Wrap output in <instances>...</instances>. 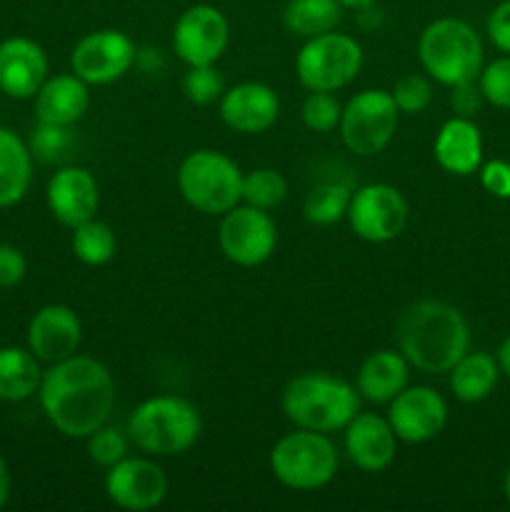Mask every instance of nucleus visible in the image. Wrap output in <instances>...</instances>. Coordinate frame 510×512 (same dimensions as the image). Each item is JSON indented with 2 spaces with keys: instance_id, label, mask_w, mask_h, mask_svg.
Returning <instances> with one entry per match:
<instances>
[{
  "instance_id": "41",
  "label": "nucleus",
  "mask_w": 510,
  "mask_h": 512,
  "mask_svg": "<svg viewBox=\"0 0 510 512\" xmlns=\"http://www.w3.org/2000/svg\"><path fill=\"white\" fill-rule=\"evenodd\" d=\"M495 360H498V365H500V373H505V378H510V335L503 340V343H500Z\"/></svg>"
},
{
  "instance_id": "6",
  "label": "nucleus",
  "mask_w": 510,
  "mask_h": 512,
  "mask_svg": "<svg viewBox=\"0 0 510 512\" xmlns=\"http://www.w3.org/2000/svg\"><path fill=\"white\" fill-rule=\"evenodd\" d=\"M180 195L190 208L205 215H223L243 200V173L220 150H195L180 163Z\"/></svg>"
},
{
  "instance_id": "28",
  "label": "nucleus",
  "mask_w": 510,
  "mask_h": 512,
  "mask_svg": "<svg viewBox=\"0 0 510 512\" xmlns=\"http://www.w3.org/2000/svg\"><path fill=\"white\" fill-rule=\"evenodd\" d=\"M353 193L350 185L340 183V180H325L318 183L303 203V215L308 223L313 225H333L348 215V205Z\"/></svg>"
},
{
  "instance_id": "4",
  "label": "nucleus",
  "mask_w": 510,
  "mask_h": 512,
  "mask_svg": "<svg viewBox=\"0 0 510 512\" xmlns=\"http://www.w3.org/2000/svg\"><path fill=\"white\" fill-rule=\"evenodd\" d=\"M203 433V420L190 400L178 395L148 398L130 413L128 438L148 455L168 458L193 448Z\"/></svg>"
},
{
  "instance_id": "33",
  "label": "nucleus",
  "mask_w": 510,
  "mask_h": 512,
  "mask_svg": "<svg viewBox=\"0 0 510 512\" xmlns=\"http://www.w3.org/2000/svg\"><path fill=\"white\" fill-rule=\"evenodd\" d=\"M303 123L313 133H330L340 125L343 105L330 90H310L308 98L303 100Z\"/></svg>"
},
{
  "instance_id": "9",
  "label": "nucleus",
  "mask_w": 510,
  "mask_h": 512,
  "mask_svg": "<svg viewBox=\"0 0 510 512\" xmlns=\"http://www.w3.org/2000/svg\"><path fill=\"white\" fill-rule=\"evenodd\" d=\"M400 110L388 90H363L345 103L340 115V135L350 153L360 158L383 153L398 130Z\"/></svg>"
},
{
  "instance_id": "27",
  "label": "nucleus",
  "mask_w": 510,
  "mask_h": 512,
  "mask_svg": "<svg viewBox=\"0 0 510 512\" xmlns=\"http://www.w3.org/2000/svg\"><path fill=\"white\" fill-rule=\"evenodd\" d=\"M340 18L343 5L338 0H290L283 13L285 28L305 40L335 30Z\"/></svg>"
},
{
  "instance_id": "37",
  "label": "nucleus",
  "mask_w": 510,
  "mask_h": 512,
  "mask_svg": "<svg viewBox=\"0 0 510 512\" xmlns=\"http://www.w3.org/2000/svg\"><path fill=\"white\" fill-rule=\"evenodd\" d=\"M485 103V95L480 90L478 80H470V83L453 85V93H450V108L460 118H473L480 113Z\"/></svg>"
},
{
  "instance_id": "7",
  "label": "nucleus",
  "mask_w": 510,
  "mask_h": 512,
  "mask_svg": "<svg viewBox=\"0 0 510 512\" xmlns=\"http://www.w3.org/2000/svg\"><path fill=\"white\" fill-rule=\"evenodd\" d=\"M270 470L290 490H320L338 473V450L328 433L298 428L270 450Z\"/></svg>"
},
{
  "instance_id": "32",
  "label": "nucleus",
  "mask_w": 510,
  "mask_h": 512,
  "mask_svg": "<svg viewBox=\"0 0 510 512\" xmlns=\"http://www.w3.org/2000/svg\"><path fill=\"white\" fill-rule=\"evenodd\" d=\"M183 93L195 105H213L223 98L225 80L215 65H188L183 75Z\"/></svg>"
},
{
  "instance_id": "35",
  "label": "nucleus",
  "mask_w": 510,
  "mask_h": 512,
  "mask_svg": "<svg viewBox=\"0 0 510 512\" xmlns=\"http://www.w3.org/2000/svg\"><path fill=\"white\" fill-rule=\"evenodd\" d=\"M478 85L485 95V103L510 110V55H503V58L483 65L478 75Z\"/></svg>"
},
{
  "instance_id": "31",
  "label": "nucleus",
  "mask_w": 510,
  "mask_h": 512,
  "mask_svg": "<svg viewBox=\"0 0 510 512\" xmlns=\"http://www.w3.org/2000/svg\"><path fill=\"white\" fill-rule=\"evenodd\" d=\"M73 133L70 125H53V123H38V128L30 135V153L38 158L40 163H63L70 153H73Z\"/></svg>"
},
{
  "instance_id": "16",
  "label": "nucleus",
  "mask_w": 510,
  "mask_h": 512,
  "mask_svg": "<svg viewBox=\"0 0 510 512\" xmlns=\"http://www.w3.org/2000/svg\"><path fill=\"white\" fill-rule=\"evenodd\" d=\"M48 208L53 218L65 228H78L85 220L95 218L100 205V190L93 173L80 165H63L48 180Z\"/></svg>"
},
{
  "instance_id": "1",
  "label": "nucleus",
  "mask_w": 510,
  "mask_h": 512,
  "mask_svg": "<svg viewBox=\"0 0 510 512\" xmlns=\"http://www.w3.org/2000/svg\"><path fill=\"white\" fill-rule=\"evenodd\" d=\"M38 395L55 430L65 438H88L113 413L115 380L100 360L75 353L45 370Z\"/></svg>"
},
{
  "instance_id": "2",
  "label": "nucleus",
  "mask_w": 510,
  "mask_h": 512,
  "mask_svg": "<svg viewBox=\"0 0 510 512\" xmlns=\"http://www.w3.org/2000/svg\"><path fill=\"white\" fill-rule=\"evenodd\" d=\"M395 338L408 365L430 375L450 373L470 348V328L463 313L440 300L408 305L395 325Z\"/></svg>"
},
{
  "instance_id": "39",
  "label": "nucleus",
  "mask_w": 510,
  "mask_h": 512,
  "mask_svg": "<svg viewBox=\"0 0 510 512\" xmlns=\"http://www.w3.org/2000/svg\"><path fill=\"white\" fill-rule=\"evenodd\" d=\"M28 273L25 255L15 245L0 243V288H15Z\"/></svg>"
},
{
  "instance_id": "8",
  "label": "nucleus",
  "mask_w": 510,
  "mask_h": 512,
  "mask_svg": "<svg viewBox=\"0 0 510 512\" xmlns=\"http://www.w3.org/2000/svg\"><path fill=\"white\" fill-rule=\"evenodd\" d=\"M363 68V48L355 38L345 33L315 35L305 40L295 58V73L303 88L308 90H335L353 83Z\"/></svg>"
},
{
  "instance_id": "22",
  "label": "nucleus",
  "mask_w": 510,
  "mask_h": 512,
  "mask_svg": "<svg viewBox=\"0 0 510 512\" xmlns=\"http://www.w3.org/2000/svg\"><path fill=\"white\" fill-rule=\"evenodd\" d=\"M435 160L445 173L470 175L483 165V135L470 118H450L435 135Z\"/></svg>"
},
{
  "instance_id": "24",
  "label": "nucleus",
  "mask_w": 510,
  "mask_h": 512,
  "mask_svg": "<svg viewBox=\"0 0 510 512\" xmlns=\"http://www.w3.org/2000/svg\"><path fill=\"white\" fill-rule=\"evenodd\" d=\"M33 180V153L18 133L0 125V208L20 203Z\"/></svg>"
},
{
  "instance_id": "14",
  "label": "nucleus",
  "mask_w": 510,
  "mask_h": 512,
  "mask_svg": "<svg viewBox=\"0 0 510 512\" xmlns=\"http://www.w3.org/2000/svg\"><path fill=\"white\" fill-rule=\"evenodd\" d=\"M388 423L403 443H428L443 433L448 423V403L428 385L405 388L390 400Z\"/></svg>"
},
{
  "instance_id": "29",
  "label": "nucleus",
  "mask_w": 510,
  "mask_h": 512,
  "mask_svg": "<svg viewBox=\"0 0 510 512\" xmlns=\"http://www.w3.org/2000/svg\"><path fill=\"white\" fill-rule=\"evenodd\" d=\"M115 248H118V240H115L113 228L103 220L90 218L73 228V253L80 263L93 265V268L108 265L115 258Z\"/></svg>"
},
{
  "instance_id": "23",
  "label": "nucleus",
  "mask_w": 510,
  "mask_h": 512,
  "mask_svg": "<svg viewBox=\"0 0 510 512\" xmlns=\"http://www.w3.org/2000/svg\"><path fill=\"white\" fill-rule=\"evenodd\" d=\"M360 398L370 403H390L400 390L408 388V360L395 350H378L363 360L358 370Z\"/></svg>"
},
{
  "instance_id": "42",
  "label": "nucleus",
  "mask_w": 510,
  "mask_h": 512,
  "mask_svg": "<svg viewBox=\"0 0 510 512\" xmlns=\"http://www.w3.org/2000/svg\"><path fill=\"white\" fill-rule=\"evenodd\" d=\"M8 495H10V473H8V465H5V458L0 455V508L8 503Z\"/></svg>"
},
{
  "instance_id": "38",
  "label": "nucleus",
  "mask_w": 510,
  "mask_h": 512,
  "mask_svg": "<svg viewBox=\"0 0 510 512\" xmlns=\"http://www.w3.org/2000/svg\"><path fill=\"white\" fill-rule=\"evenodd\" d=\"M478 170L480 185L485 188V193L500 200H510V163H505V160H490V163L480 165Z\"/></svg>"
},
{
  "instance_id": "13",
  "label": "nucleus",
  "mask_w": 510,
  "mask_h": 512,
  "mask_svg": "<svg viewBox=\"0 0 510 512\" xmlns=\"http://www.w3.org/2000/svg\"><path fill=\"white\" fill-rule=\"evenodd\" d=\"M228 40V18L213 5H193L175 20L173 48L188 65H215L228 48Z\"/></svg>"
},
{
  "instance_id": "34",
  "label": "nucleus",
  "mask_w": 510,
  "mask_h": 512,
  "mask_svg": "<svg viewBox=\"0 0 510 512\" xmlns=\"http://www.w3.org/2000/svg\"><path fill=\"white\" fill-rule=\"evenodd\" d=\"M390 95H393L400 113L418 115L423 110H428V105L433 103V85H430V80L425 75L410 73L395 80Z\"/></svg>"
},
{
  "instance_id": "15",
  "label": "nucleus",
  "mask_w": 510,
  "mask_h": 512,
  "mask_svg": "<svg viewBox=\"0 0 510 512\" xmlns=\"http://www.w3.org/2000/svg\"><path fill=\"white\" fill-rule=\"evenodd\" d=\"M105 493L110 503L123 510L145 512L158 508L168 495V478L153 460L128 458L110 465L105 475Z\"/></svg>"
},
{
  "instance_id": "25",
  "label": "nucleus",
  "mask_w": 510,
  "mask_h": 512,
  "mask_svg": "<svg viewBox=\"0 0 510 512\" xmlns=\"http://www.w3.org/2000/svg\"><path fill=\"white\" fill-rule=\"evenodd\" d=\"M500 365L488 353H465L450 368V390L460 403H480L498 385Z\"/></svg>"
},
{
  "instance_id": "12",
  "label": "nucleus",
  "mask_w": 510,
  "mask_h": 512,
  "mask_svg": "<svg viewBox=\"0 0 510 512\" xmlns=\"http://www.w3.org/2000/svg\"><path fill=\"white\" fill-rule=\"evenodd\" d=\"M135 63V43L120 30H95L80 38L70 53L73 73L88 85H108L123 78Z\"/></svg>"
},
{
  "instance_id": "18",
  "label": "nucleus",
  "mask_w": 510,
  "mask_h": 512,
  "mask_svg": "<svg viewBox=\"0 0 510 512\" xmlns=\"http://www.w3.org/2000/svg\"><path fill=\"white\" fill-rule=\"evenodd\" d=\"M280 115V98L265 83H240L225 90L220 98V118L235 133L258 135L275 125Z\"/></svg>"
},
{
  "instance_id": "30",
  "label": "nucleus",
  "mask_w": 510,
  "mask_h": 512,
  "mask_svg": "<svg viewBox=\"0 0 510 512\" xmlns=\"http://www.w3.org/2000/svg\"><path fill=\"white\" fill-rule=\"evenodd\" d=\"M243 203L260 210H273L288 198V183L283 175L273 168H258L253 173L243 175Z\"/></svg>"
},
{
  "instance_id": "17",
  "label": "nucleus",
  "mask_w": 510,
  "mask_h": 512,
  "mask_svg": "<svg viewBox=\"0 0 510 512\" xmlns=\"http://www.w3.org/2000/svg\"><path fill=\"white\" fill-rule=\"evenodd\" d=\"M83 343V325L68 305H45L30 318L28 348L40 363H60L78 353Z\"/></svg>"
},
{
  "instance_id": "43",
  "label": "nucleus",
  "mask_w": 510,
  "mask_h": 512,
  "mask_svg": "<svg viewBox=\"0 0 510 512\" xmlns=\"http://www.w3.org/2000/svg\"><path fill=\"white\" fill-rule=\"evenodd\" d=\"M338 3L343 5V8H368L373 0H338Z\"/></svg>"
},
{
  "instance_id": "26",
  "label": "nucleus",
  "mask_w": 510,
  "mask_h": 512,
  "mask_svg": "<svg viewBox=\"0 0 510 512\" xmlns=\"http://www.w3.org/2000/svg\"><path fill=\"white\" fill-rule=\"evenodd\" d=\"M43 370L30 348H0V400L20 403L40 390Z\"/></svg>"
},
{
  "instance_id": "36",
  "label": "nucleus",
  "mask_w": 510,
  "mask_h": 512,
  "mask_svg": "<svg viewBox=\"0 0 510 512\" xmlns=\"http://www.w3.org/2000/svg\"><path fill=\"white\" fill-rule=\"evenodd\" d=\"M88 455L93 463L103 465V468H110V465L120 463V460L128 455V438L125 433H120L118 428H98L95 433H90L88 438Z\"/></svg>"
},
{
  "instance_id": "21",
  "label": "nucleus",
  "mask_w": 510,
  "mask_h": 512,
  "mask_svg": "<svg viewBox=\"0 0 510 512\" xmlns=\"http://www.w3.org/2000/svg\"><path fill=\"white\" fill-rule=\"evenodd\" d=\"M33 100L38 123L75 125L88 113L90 90L88 83L75 73H60L53 78H45Z\"/></svg>"
},
{
  "instance_id": "10",
  "label": "nucleus",
  "mask_w": 510,
  "mask_h": 512,
  "mask_svg": "<svg viewBox=\"0 0 510 512\" xmlns=\"http://www.w3.org/2000/svg\"><path fill=\"white\" fill-rule=\"evenodd\" d=\"M220 250L230 263L240 268H255L263 265L273 255L278 243V228L268 210L253 208V205H235L223 213L218 228Z\"/></svg>"
},
{
  "instance_id": "5",
  "label": "nucleus",
  "mask_w": 510,
  "mask_h": 512,
  "mask_svg": "<svg viewBox=\"0 0 510 512\" xmlns=\"http://www.w3.org/2000/svg\"><path fill=\"white\" fill-rule=\"evenodd\" d=\"M418 58L440 85L470 83L483 70V43L465 20L438 18L420 33Z\"/></svg>"
},
{
  "instance_id": "20",
  "label": "nucleus",
  "mask_w": 510,
  "mask_h": 512,
  "mask_svg": "<svg viewBox=\"0 0 510 512\" xmlns=\"http://www.w3.org/2000/svg\"><path fill=\"white\" fill-rule=\"evenodd\" d=\"M345 453L355 468L365 473H380L388 468L398 453V435L388 418L375 413H358L345 425Z\"/></svg>"
},
{
  "instance_id": "40",
  "label": "nucleus",
  "mask_w": 510,
  "mask_h": 512,
  "mask_svg": "<svg viewBox=\"0 0 510 512\" xmlns=\"http://www.w3.org/2000/svg\"><path fill=\"white\" fill-rule=\"evenodd\" d=\"M488 38L500 53L510 55V0H503L493 8L488 18Z\"/></svg>"
},
{
  "instance_id": "11",
  "label": "nucleus",
  "mask_w": 510,
  "mask_h": 512,
  "mask_svg": "<svg viewBox=\"0 0 510 512\" xmlns=\"http://www.w3.org/2000/svg\"><path fill=\"white\" fill-rule=\"evenodd\" d=\"M345 218L360 240L390 243L408 225V200L393 185L370 183L355 190Z\"/></svg>"
},
{
  "instance_id": "3",
  "label": "nucleus",
  "mask_w": 510,
  "mask_h": 512,
  "mask_svg": "<svg viewBox=\"0 0 510 512\" xmlns=\"http://www.w3.org/2000/svg\"><path fill=\"white\" fill-rule=\"evenodd\" d=\"M280 405L295 428L335 433L360 413V393L335 375L303 373L285 385Z\"/></svg>"
},
{
  "instance_id": "44",
  "label": "nucleus",
  "mask_w": 510,
  "mask_h": 512,
  "mask_svg": "<svg viewBox=\"0 0 510 512\" xmlns=\"http://www.w3.org/2000/svg\"><path fill=\"white\" fill-rule=\"evenodd\" d=\"M505 498H508L510 503V468H508V475H505Z\"/></svg>"
},
{
  "instance_id": "19",
  "label": "nucleus",
  "mask_w": 510,
  "mask_h": 512,
  "mask_svg": "<svg viewBox=\"0 0 510 512\" xmlns=\"http://www.w3.org/2000/svg\"><path fill=\"white\" fill-rule=\"evenodd\" d=\"M48 78V55L35 40L15 35L0 43V90L15 100L33 98Z\"/></svg>"
}]
</instances>
